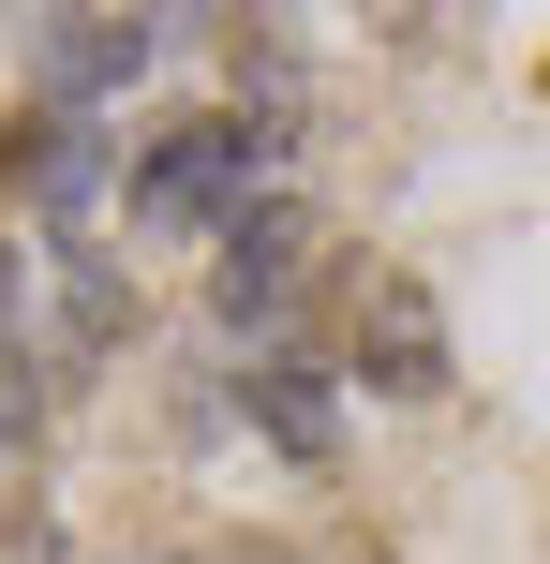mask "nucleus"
<instances>
[{"label":"nucleus","instance_id":"nucleus-2","mask_svg":"<svg viewBox=\"0 0 550 564\" xmlns=\"http://www.w3.org/2000/svg\"><path fill=\"white\" fill-rule=\"evenodd\" d=\"M0 178H15V208H45V224H89L105 194H134V164H119L75 105H30L15 134H0Z\"/></svg>","mask_w":550,"mask_h":564},{"label":"nucleus","instance_id":"nucleus-8","mask_svg":"<svg viewBox=\"0 0 550 564\" xmlns=\"http://www.w3.org/2000/svg\"><path fill=\"white\" fill-rule=\"evenodd\" d=\"M30 416H45V341L0 327V446H30Z\"/></svg>","mask_w":550,"mask_h":564},{"label":"nucleus","instance_id":"nucleus-5","mask_svg":"<svg viewBox=\"0 0 550 564\" xmlns=\"http://www.w3.org/2000/svg\"><path fill=\"white\" fill-rule=\"evenodd\" d=\"M298 253H313V224H298V194H268L254 224L224 238V268H208V312H224V327H283L298 312Z\"/></svg>","mask_w":550,"mask_h":564},{"label":"nucleus","instance_id":"nucleus-3","mask_svg":"<svg viewBox=\"0 0 550 564\" xmlns=\"http://www.w3.org/2000/svg\"><path fill=\"white\" fill-rule=\"evenodd\" d=\"M179 15H105V0H75V15H30V75H45V105H105V89H134L149 59H164Z\"/></svg>","mask_w":550,"mask_h":564},{"label":"nucleus","instance_id":"nucleus-6","mask_svg":"<svg viewBox=\"0 0 550 564\" xmlns=\"http://www.w3.org/2000/svg\"><path fill=\"white\" fill-rule=\"evenodd\" d=\"M45 268H60V357H119L134 341V282L105 253H45Z\"/></svg>","mask_w":550,"mask_h":564},{"label":"nucleus","instance_id":"nucleus-7","mask_svg":"<svg viewBox=\"0 0 550 564\" xmlns=\"http://www.w3.org/2000/svg\"><path fill=\"white\" fill-rule=\"evenodd\" d=\"M254 416H268V446H283V460H327V446H343V416H327V371H298V357H268V371H254Z\"/></svg>","mask_w":550,"mask_h":564},{"label":"nucleus","instance_id":"nucleus-9","mask_svg":"<svg viewBox=\"0 0 550 564\" xmlns=\"http://www.w3.org/2000/svg\"><path fill=\"white\" fill-rule=\"evenodd\" d=\"M0 327H30V253H15V224H0Z\"/></svg>","mask_w":550,"mask_h":564},{"label":"nucleus","instance_id":"nucleus-4","mask_svg":"<svg viewBox=\"0 0 550 564\" xmlns=\"http://www.w3.org/2000/svg\"><path fill=\"white\" fill-rule=\"evenodd\" d=\"M357 371L373 401H446V297L417 268H373V312H357Z\"/></svg>","mask_w":550,"mask_h":564},{"label":"nucleus","instance_id":"nucleus-1","mask_svg":"<svg viewBox=\"0 0 550 564\" xmlns=\"http://www.w3.org/2000/svg\"><path fill=\"white\" fill-rule=\"evenodd\" d=\"M268 178H283V134L268 119H179V134H149L134 149V224H164V238H238L268 208Z\"/></svg>","mask_w":550,"mask_h":564}]
</instances>
